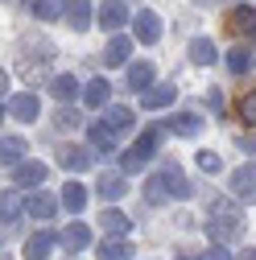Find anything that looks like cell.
Segmentation results:
<instances>
[{
  "instance_id": "obj_1",
  "label": "cell",
  "mask_w": 256,
  "mask_h": 260,
  "mask_svg": "<svg viewBox=\"0 0 256 260\" xmlns=\"http://www.w3.org/2000/svg\"><path fill=\"white\" fill-rule=\"evenodd\" d=\"M244 232V215L228 203H215V219H207V236L215 244H228V240H240Z\"/></svg>"
},
{
  "instance_id": "obj_2",
  "label": "cell",
  "mask_w": 256,
  "mask_h": 260,
  "mask_svg": "<svg viewBox=\"0 0 256 260\" xmlns=\"http://www.w3.org/2000/svg\"><path fill=\"white\" fill-rule=\"evenodd\" d=\"M21 50H25V54L17 58V67H21L25 79H38V75L50 71V62H54V46H50V42H25Z\"/></svg>"
},
{
  "instance_id": "obj_3",
  "label": "cell",
  "mask_w": 256,
  "mask_h": 260,
  "mask_svg": "<svg viewBox=\"0 0 256 260\" xmlns=\"http://www.w3.org/2000/svg\"><path fill=\"white\" fill-rule=\"evenodd\" d=\"M223 25H228V34H232L236 42H256V9H252V5H236V9H228Z\"/></svg>"
},
{
  "instance_id": "obj_4",
  "label": "cell",
  "mask_w": 256,
  "mask_h": 260,
  "mask_svg": "<svg viewBox=\"0 0 256 260\" xmlns=\"http://www.w3.org/2000/svg\"><path fill=\"white\" fill-rule=\"evenodd\" d=\"M157 141H162V137H157V128H149V133H145V137H141V141L133 145V153H124L120 170H124V174H137V170L145 166V161H149V157L157 153Z\"/></svg>"
},
{
  "instance_id": "obj_5",
  "label": "cell",
  "mask_w": 256,
  "mask_h": 260,
  "mask_svg": "<svg viewBox=\"0 0 256 260\" xmlns=\"http://www.w3.org/2000/svg\"><path fill=\"white\" fill-rule=\"evenodd\" d=\"M133 34H137V42H145V46L162 42V17H157L153 9H141V13L133 17Z\"/></svg>"
},
{
  "instance_id": "obj_6",
  "label": "cell",
  "mask_w": 256,
  "mask_h": 260,
  "mask_svg": "<svg viewBox=\"0 0 256 260\" xmlns=\"http://www.w3.org/2000/svg\"><path fill=\"white\" fill-rule=\"evenodd\" d=\"M5 112H9L13 120H38L42 104H38V95H34V91H17V95H9Z\"/></svg>"
},
{
  "instance_id": "obj_7",
  "label": "cell",
  "mask_w": 256,
  "mask_h": 260,
  "mask_svg": "<svg viewBox=\"0 0 256 260\" xmlns=\"http://www.w3.org/2000/svg\"><path fill=\"white\" fill-rule=\"evenodd\" d=\"M162 186H166V194L170 199H190V194H195V186H190V178L178 170V166H162Z\"/></svg>"
},
{
  "instance_id": "obj_8",
  "label": "cell",
  "mask_w": 256,
  "mask_h": 260,
  "mask_svg": "<svg viewBox=\"0 0 256 260\" xmlns=\"http://www.w3.org/2000/svg\"><path fill=\"white\" fill-rule=\"evenodd\" d=\"M91 149H83V145H62L58 149V166L62 170H71V174H83V170H91Z\"/></svg>"
},
{
  "instance_id": "obj_9",
  "label": "cell",
  "mask_w": 256,
  "mask_h": 260,
  "mask_svg": "<svg viewBox=\"0 0 256 260\" xmlns=\"http://www.w3.org/2000/svg\"><path fill=\"white\" fill-rule=\"evenodd\" d=\"M174 95H178V87H174V83H157V87L141 91V108H145V112H157V108H170V104H174Z\"/></svg>"
},
{
  "instance_id": "obj_10",
  "label": "cell",
  "mask_w": 256,
  "mask_h": 260,
  "mask_svg": "<svg viewBox=\"0 0 256 260\" xmlns=\"http://www.w3.org/2000/svg\"><path fill=\"white\" fill-rule=\"evenodd\" d=\"M232 194L244 203H256V166H240L232 174Z\"/></svg>"
},
{
  "instance_id": "obj_11",
  "label": "cell",
  "mask_w": 256,
  "mask_h": 260,
  "mask_svg": "<svg viewBox=\"0 0 256 260\" xmlns=\"http://www.w3.org/2000/svg\"><path fill=\"white\" fill-rule=\"evenodd\" d=\"M58 244L67 248V252H79V248H87V244H91V227H87V223H67V227L58 232Z\"/></svg>"
},
{
  "instance_id": "obj_12",
  "label": "cell",
  "mask_w": 256,
  "mask_h": 260,
  "mask_svg": "<svg viewBox=\"0 0 256 260\" xmlns=\"http://www.w3.org/2000/svg\"><path fill=\"white\" fill-rule=\"evenodd\" d=\"M62 21L71 29H87L91 25V0H62Z\"/></svg>"
},
{
  "instance_id": "obj_13",
  "label": "cell",
  "mask_w": 256,
  "mask_h": 260,
  "mask_svg": "<svg viewBox=\"0 0 256 260\" xmlns=\"http://www.w3.org/2000/svg\"><path fill=\"white\" fill-rule=\"evenodd\" d=\"M54 240H58V236H50V232L29 236V240H25V260H50V252H54Z\"/></svg>"
},
{
  "instance_id": "obj_14",
  "label": "cell",
  "mask_w": 256,
  "mask_h": 260,
  "mask_svg": "<svg viewBox=\"0 0 256 260\" xmlns=\"http://www.w3.org/2000/svg\"><path fill=\"white\" fill-rule=\"evenodd\" d=\"M46 182V166L42 161H25V166L13 170V186H42Z\"/></svg>"
},
{
  "instance_id": "obj_15",
  "label": "cell",
  "mask_w": 256,
  "mask_h": 260,
  "mask_svg": "<svg viewBox=\"0 0 256 260\" xmlns=\"http://www.w3.org/2000/svg\"><path fill=\"white\" fill-rule=\"evenodd\" d=\"M170 133L174 137H199L203 133V120L195 112H178V116H170Z\"/></svg>"
},
{
  "instance_id": "obj_16",
  "label": "cell",
  "mask_w": 256,
  "mask_h": 260,
  "mask_svg": "<svg viewBox=\"0 0 256 260\" xmlns=\"http://www.w3.org/2000/svg\"><path fill=\"white\" fill-rule=\"evenodd\" d=\"M25 211L34 215V219H54V211H58V199L54 194H29V203H25Z\"/></svg>"
},
{
  "instance_id": "obj_17",
  "label": "cell",
  "mask_w": 256,
  "mask_h": 260,
  "mask_svg": "<svg viewBox=\"0 0 256 260\" xmlns=\"http://www.w3.org/2000/svg\"><path fill=\"white\" fill-rule=\"evenodd\" d=\"M186 54H190V62H195V67H211V62L219 58V54H215V42H211V38H195V42L186 46Z\"/></svg>"
},
{
  "instance_id": "obj_18",
  "label": "cell",
  "mask_w": 256,
  "mask_h": 260,
  "mask_svg": "<svg viewBox=\"0 0 256 260\" xmlns=\"http://www.w3.org/2000/svg\"><path fill=\"white\" fill-rule=\"evenodd\" d=\"M100 223H104V232H108V236H128V227H133V219H128L124 211H116V207H104Z\"/></svg>"
},
{
  "instance_id": "obj_19",
  "label": "cell",
  "mask_w": 256,
  "mask_h": 260,
  "mask_svg": "<svg viewBox=\"0 0 256 260\" xmlns=\"http://www.w3.org/2000/svg\"><path fill=\"white\" fill-rule=\"evenodd\" d=\"M128 21V9L120 5V0H104V5H100V25L104 29H120Z\"/></svg>"
},
{
  "instance_id": "obj_20",
  "label": "cell",
  "mask_w": 256,
  "mask_h": 260,
  "mask_svg": "<svg viewBox=\"0 0 256 260\" xmlns=\"http://www.w3.org/2000/svg\"><path fill=\"white\" fill-rule=\"evenodd\" d=\"M128 54H133V42H128V38H112L104 46V62H108V67H124Z\"/></svg>"
},
{
  "instance_id": "obj_21",
  "label": "cell",
  "mask_w": 256,
  "mask_h": 260,
  "mask_svg": "<svg viewBox=\"0 0 256 260\" xmlns=\"http://www.w3.org/2000/svg\"><path fill=\"white\" fill-rule=\"evenodd\" d=\"M108 95H112L108 79H91L87 91H83V104H87V108H108Z\"/></svg>"
},
{
  "instance_id": "obj_22",
  "label": "cell",
  "mask_w": 256,
  "mask_h": 260,
  "mask_svg": "<svg viewBox=\"0 0 256 260\" xmlns=\"http://www.w3.org/2000/svg\"><path fill=\"white\" fill-rule=\"evenodd\" d=\"M104 124L112 128V133H124V128H133V108H124V104H112L104 112Z\"/></svg>"
},
{
  "instance_id": "obj_23",
  "label": "cell",
  "mask_w": 256,
  "mask_h": 260,
  "mask_svg": "<svg viewBox=\"0 0 256 260\" xmlns=\"http://www.w3.org/2000/svg\"><path fill=\"white\" fill-rule=\"evenodd\" d=\"M95 190H100V199H104V203H116V199H124V190H128V186H124L120 174H104Z\"/></svg>"
},
{
  "instance_id": "obj_24",
  "label": "cell",
  "mask_w": 256,
  "mask_h": 260,
  "mask_svg": "<svg viewBox=\"0 0 256 260\" xmlns=\"http://www.w3.org/2000/svg\"><path fill=\"white\" fill-rule=\"evenodd\" d=\"M50 95H54L58 104H71L75 95H79V83H75V75H58V79L50 83Z\"/></svg>"
},
{
  "instance_id": "obj_25",
  "label": "cell",
  "mask_w": 256,
  "mask_h": 260,
  "mask_svg": "<svg viewBox=\"0 0 256 260\" xmlns=\"http://www.w3.org/2000/svg\"><path fill=\"white\" fill-rule=\"evenodd\" d=\"M149 83H153V62H133V67H128V87L149 91Z\"/></svg>"
},
{
  "instance_id": "obj_26",
  "label": "cell",
  "mask_w": 256,
  "mask_h": 260,
  "mask_svg": "<svg viewBox=\"0 0 256 260\" xmlns=\"http://www.w3.org/2000/svg\"><path fill=\"white\" fill-rule=\"evenodd\" d=\"M100 260H133V244L128 240H104L100 244Z\"/></svg>"
},
{
  "instance_id": "obj_27",
  "label": "cell",
  "mask_w": 256,
  "mask_h": 260,
  "mask_svg": "<svg viewBox=\"0 0 256 260\" xmlns=\"http://www.w3.org/2000/svg\"><path fill=\"white\" fill-rule=\"evenodd\" d=\"M62 203H67L75 215L87 207V186H79V182H67V186H62Z\"/></svg>"
},
{
  "instance_id": "obj_28",
  "label": "cell",
  "mask_w": 256,
  "mask_h": 260,
  "mask_svg": "<svg viewBox=\"0 0 256 260\" xmlns=\"http://www.w3.org/2000/svg\"><path fill=\"white\" fill-rule=\"evenodd\" d=\"M0 153H5V166H25V141L21 137H5V149H0Z\"/></svg>"
},
{
  "instance_id": "obj_29",
  "label": "cell",
  "mask_w": 256,
  "mask_h": 260,
  "mask_svg": "<svg viewBox=\"0 0 256 260\" xmlns=\"http://www.w3.org/2000/svg\"><path fill=\"white\" fill-rule=\"evenodd\" d=\"M91 145L100 149V153H112L116 149V133H112L108 124H91Z\"/></svg>"
},
{
  "instance_id": "obj_30",
  "label": "cell",
  "mask_w": 256,
  "mask_h": 260,
  "mask_svg": "<svg viewBox=\"0 0 256 260\" xmlns=\"http://www.w3.org/2000/svg\"><path fill=\"white\" fill-rule=\"evenodd\" d=\"M252 62H256V58H252V50H248V46H236V50L228 54V71H232V75H244Z\"/></svg>"
},
{
  "instance_id": "obj_31",
  "label": "cell",
  "mask_w": 256,
  "mask_h": 260,
  "mask_svg": "<svg viewBox=\"0 0 256 260\" xmlns=\"http://www.w3.org/2000/svg\"><path fill=\"white\" fill-rule=\"evenodd\" d=\"M166 199H170V194H166V186H162V178L153 174V178L145 182V203H153V207H162Z\"/></svg>"
},
{
  "instance_id": "obj_32",
  "label": "cell",
  "mask_w": 256,
  "mask_h": 260,
  "mask_svg": "<svg viewBox=\"0 0 256 260\" xmlns=\"http://www.w3.org/2000/svg\"><path fill=\"white\" fill-rule=\"evenodd\" d=\"M236 116L248 124V128H256V91H248L244 100H240V108H236Z\"/></svg>"
},
{
  "instance_id": "obj_33",
  "label": "cell",
  "mask_w": 256,
  "mask_h": 260,
  "mask_svg": "<svg viewBox=\"0 0 256 260\" xmlns=\"http://www.w3.org/2000/svg\"><path fill=\"white\" fill-rule=\"evenodd\" d=\"M54 124H58V128H79L83 116H79L75 108H58V112H54Z\"/></svg>"
},
{
  "instance_id": "obj_34",
  "label": "cell",
  "mask_w": 256,
  "mask_h": 260,
  "mask_svg": "<svg viewBox=\"0 0 256 260\" xmlns=\"http://www.w3.org/2000/svg\"><path fill=\"white\" fill-rule=\"evenodd\" d=\"M199 170H203V174H219V170H223V161H219L215 153H199Z\"/></svg>"
},
{
  "instance_id": "obj_35",
  "label": "cell",
  "mask_w": 256,
  "mask_h": 260,
  "mask_svg": "<svg viewBox=\"0 0 256 260\" xmlns=\"http://www.w3.org/2000/svg\"><path fill=\"white\" fill-rule=\"evenodd\" d=\"M17 211H21V203L5 194V223H13V219H17Z\"/></svg>"
},
{
  "instance_id": "obj_36",
  "label": "cell",
  "mask_w": 256,
  "mask_h": 260,
  "mask_svg": "<svg viewBox=\"0 0 256 260\" xmlns=\"http://www.w3.org/2000/svg\"><path fill=\"white\" fill-rule=\"evenodd\" d=\"M203 260H232V256H228V248H223V244H215V248H211Z\"/></svg>"
},
{
  "instance_id": "obj_37",
  "label": "cell",
  "mask_w": 256,
  "mask_h": 260,
  "mask_svg": "<svg viewBox=\"0 0 256 260\" xmlns=\"http://www.w3.org/2000/svg\"><path fill=\"white\" fill-rule=\"evenodd\" d=\"M34 13H38V17H46V21H50V17H54V5H46V0H38V5H34Z\"/></svg>"
},
{
  "instance_id": "obj_38",
  "label": "cell",
  "mask_w": 256,
  "mask_h": 260,
  "mask_svg": "<svg viewBox=\"0 0 256 260\" xmlns=\"http://www.w3.org/2000/svg\"><path fill=\"white\" fill-rule=\"evenodd\" d=\"M240 260H256V248H244V252H240Z\"/></svg>"
},
{
  "instance_id": "obj_39",
  "label": "cell",
  "mask_w": 256,
  "mask_h": 260,
  "mask_svg": "<svg viewBox=\"0 0 256 260\" xmlns=\"http://www.w3.org/2000/svg\"><path fill=\"white\" fill-rule=\"evenodd\" d=\"M244 149H252V153H256V137H244Z\"/></svg>"
},
{
  "instance_id": "obj_40",
  "label": "cell",
  "mask_w": 256,
  "mask_h": 260,
  "mask_svg": "<svg viewBox=\"0 0 256 260\" xmlns=\"http://www.w3.org/2000/svg\"><path fill=\"white\" fill-rule=\"evenodd\" d=\"M25 5H29V9H34V5H38V0H25Z\"/></svg>"
},
{
  "instance_id": "obj_41",
  "label": "cell",
  "mask_w": 256,
  "mask_h": 260,
  "mask_svg": "<svg viewBox=\"0 0 256 260\" xmlns=\"http://www.w3.org/2000/svg\"><path fill=\"white\" fill-rule=\"evenodd\" d=\"M199 5H215V0H199Z\"/></svg>"
},
{
  "instance_id": "obj_42",
  "label": "cell",
  "mask_w": 256,
  "mask_h": 260,
  "mask_svg": "<svg viewBox=\"0 0 256 260\" xmlns=\"http://www.w3.org/2000/svg\"><path fill=\"white\" fill-rule=\"evenodd\" d=\"M178 260H186V256H178Z\"/></svg>"
}]
</instances>
